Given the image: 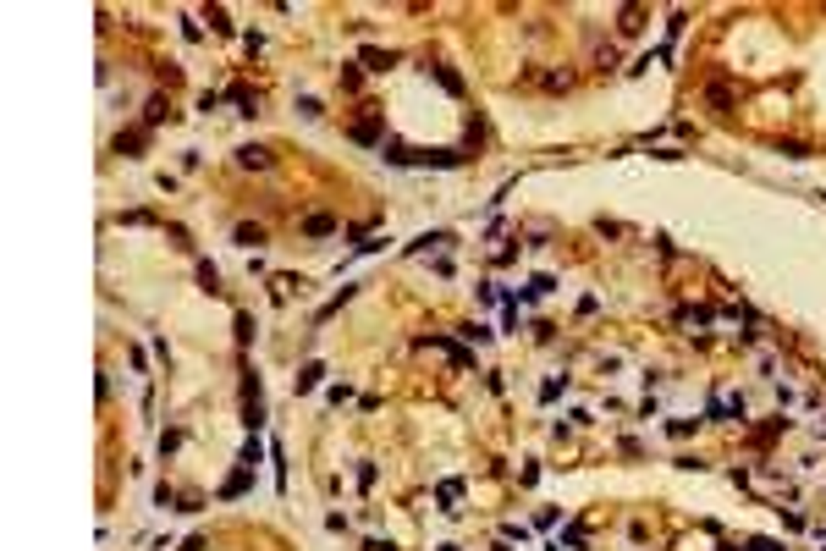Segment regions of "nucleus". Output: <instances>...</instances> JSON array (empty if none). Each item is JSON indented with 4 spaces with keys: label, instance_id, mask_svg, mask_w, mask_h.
Returning <instances> with one entry per match:
<instances>
[{
    "label": "nucleus",
    "instance_id": "obj_2",
    "mask_svg": "<svg viewBox=\"0 0 826 551\" xmlns=\"http://www.w3.org/2000/svg\"><path fill=\"white\" fill-rule=\"evenodd\" d=\"M705 105L727 116V110H732V89H727V83H711V89H705Z\"/></svg>",
    "mask_w": 826,
    "mask_h": 551
},
{
    "label": "nucleus",
    "instance_id": "obj_6",
    "mask_svg": "<svg viewBox=\"0 0 826 551\" xmlns=\"http://www.w3.org/2000/svg\"><path fill=\"white\" fill-rule=\"evenodd\" d=\"M231 105H237L243 116H254V110H259V94H248V89H231Z\"/></svg>",
    "mask_w": 826,
    "mask_h": 551
},
{
    "label": "nucleus",
    "instance_id": "obj_15",
    "mask_svg": "<svg viewBox=\"0 0 826 551\" xmlns=\"http://www.w3.org/2000/svg\"><path fill=\"white\" fill-rule=\"evenodd\" d=\"M749 551H782L777 540H749Z\"/></svg>",
    "mask_w": 826,
    "mask_h": 551
},
{
    "label": "nucleus",
    "instance_id": "obj_14",
    "mask_svg": "<svg viewBox=\"0 0 826 551\" xmlns=\"http://www.w3.org/2000/svg\"><path fill=\"white\" fill-rule=\"evenodd\" d=\"M364 61L375 66V72H386V66H391V56H386V50H364Z\"/></svg>",
    "mask_w": 826,
    "mask_h": 551
},
{
    "label": "nucleus",
    "instance_id": "obj_13",
    "mask_svg": "<svg viewBox=\"0 0 826 551\" xmlns=\"http://www.w3.org/2000/svg\"><path fill=\"white\" fill-rule=\"evenodd\" d=\"M639 17H644L639 6H623V23H617V28H623V33H634V28H639Z\"/></svg>",
    "mask_w": 826,
    "mask_h": 551
},
{
    "label": "nucleus",
    "instance_id": "obj_7",
    "mask_svg": "<svg viewBox=\"0 0 826 551\" xmlns=\"http://www.w3.org/2000/svg\"><path fill=\"white\" fill-rule=\"evenodd\" d=\"M436 77H441V89H446V94H463V77H457L452 66H436Z\"/></svg>",
    "mask_w": 826,
    "mask_h": 551
},
{
    "label": "nucleus",
    "instance_id": "obj_9",
    "mask_svg": "<svg viewBox=\"0 0 826 551\" xmlns=\"http://www.w3.org/2000/svg\"><path fill=\"white\" fill-rule=\"evenodd\" d=\"M319 375H325V369H319V364H303V375H298V391H309V386H319Z\"/></svg>",
    "mask_w": 826,
    "mask_h": 551
},
{
    "label": "nucleus",
    "instance_id": "obj_4",
    "mask_svg": "<svg viewBox=\"0 0 826 551\" xmlns=\"http://www.w3.org/2000/svg\"><path fill=\"white\" fill-rule=\"evenodd\" d=\"M303 232H309V237H331V232H336V221H331V215H309V221H303Z\"/></svg>",
    "mask_w": 826,
    "mask_h": 551
},
{
    "label": "nucleus",
    "instance_id": "obj_10",
    "mask_svg": "<svg viewBox=\"0 0 826 551\" xmlns=\"http://www.w3.org/2000/svg\"><path fill=\"white\" fill-rule=\"evenodd\" d=\"M237 243H243V248H254V243H265V227H237Z\"/></svg>",
    "mask_w": 826,
    "mask_h": 551
},
{
    "label": "nucleus",
    "instance_id": "obj_11",
    "mask_svg": "<svg viewBox=\"0 0 826 551\" xmlns=\"http://www.w3.org/2000/svg\"><path fill=\"white\" fill-rule=\"evenodd\" d=\"M198 281H204V292H221V276H215V265H198Z\"/></svg>",
    "mask_w": 826,
    "mask_h": 551
},
{
    "label": "nucleus",
    "instance_id": "obj_5",
    "mask_svg": "<svg viewBox=\"0 0 826 551\" xmlns=\"http://www.w3.org/2000/svg\"><path fill=\"white\" fill-rule=\"evenodd\" d=\"M144 144H149V138H144V132H122V138H116V155H138V149H144Z\"/></svg>",
    "mask_w": 826,
    "mask_h": 551
},
{
    "label": "nucleus",
    "instance_id": "obj_12",
    "mask_svg": "<svg viewBox=\"0 0 826 551\" xmlns=\"http://www.w3.org/2000/svg\"><path fill=\"white\" fill-rule=\"evenodd\" d=\"M165 110H171V105H165V99L155 94V99H149V110H144V122H149V127H155V122H160V116H165Z\"/></svg>",
    "mask_w": 826,
    "mask_h": 551
},
{
    "label": "nucleus",
    "instance_id": "obj_1",
    "mask_svg": "<svg viewBox=\"0 0 826 551\" xmlns=\"http://www.w3.org/2000/svg\"><path fill=\"white\" fill-rule=\"evenodd\" d=\"M237 165H243V171H265V165H270V149H265V144H243V149H237Z\"/></svg>",
    "mask_w": 826,
    "mask_h": 551
},
{
    "label": "nucleus",
    "instance_id": "obj_8",
    "mask_svg": "<svg viewBox=\"0 0 826 551\" xmlns=\"http://www.w3.org/2000/svg\"><path fill=\"white\" fill-rule=\"evenodd\" d=\"M436 496H441V507H446V513H457V507H452V502H457V496H463V486H457V480H446V486L436 490Z\"/></svg>",
    "mask_w": 826,
    "mask_h": 551
},
{
    "label": "nucleus",
    "instance_id": "obj_3",
    "mask_svg": "<svg viewBox=\"0 0 826 551\" xmlns=\"http://www.w3.org/2000/svg\"><path fill=\"white\" fill-rule=\"evenodd\" d=\"M352 138H358V144H375V138H381V116H364V122H352Z\"/></svg>",
    "mask_w": 826,
    "mask_h": 551
}]
</instances>
